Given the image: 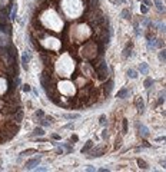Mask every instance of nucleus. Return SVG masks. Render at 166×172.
<instances>
[{"label": "nucleus", "mask_w": 166, "mask_h": 172, "mask_svg": "<svg viewBox=\"0 0 166 172\" xmlns=\"http://www.w3.org/2000/svg\"><path fill=\"white\" fill-rule=\"evenodd\" d=\"M40 159H42V156L40 155H37V156H34V158H32V159H29V161H26V169H33L36 165H37L39 162H40Z\"/></svg>", "instance_id": "1"}, {"label": "nucleus", "mask_w": 166, "mask_h": 172, "mask_svg": "<svg viewBox=\"0 0 166 172\" xmlns=\"http://www.w3.org/2000/svg\"><path fill=\"white\" fill-rule=\"evenodd\" d=\"M136 128H138V131H139V133H140V136H143V138H147L149 136V129H147L143 123H136Z\"/></svg>", "instance_id": "2"}, {"label": "nucleus", "mask_w": 166, "mask_h": 172, "mask_svg": "<svg viewBox=\"0 0 166 172\" xmlns=\"http://www.w3.org/2000/svg\"><path fill=\"white\" fill-rule=\"evenodd\" d=\"M103 152H105V148H96V149H93V151L90 152L89 158H99V156H102V155H103Z\"/></svg>", "instance_id": "3"}, {"label": "nucleus", "mask_w": 166, "mask_h": 172, "mask_svg": "<svg viewBox=\"0 0 166 172\" xmlns=\"http://www.w3.org/2000/svg\"><path fill=\"white\" fill-rule=\"evenodd\" d=\"M135 105H136L138 111H139L140 113H143V111H145V103H143V99H142L140 96H138V98L135 99Z\"/></svg>", "instance_id": "4"}, {"label": "nucleus", "mask_w": 166, "mask_h": 172, "mask_svg": "<svg viewBox=\"0 0 166 172\" xmlns=\"http://www.w3.org/2000/svg\"><path fill=\"white\" fill-rule=\"evenodd\" d=\"M139 70H140V75H147L149 73V66H147V63H145V62L139 63Z\"/></svg>", "instance_id": "5"}, {"label": "nucleus", "mask_w": 166, "mask_h": 172, "mask_svg": "<svg viewBox=\"0 0 166 172\" xmlns=\"http://www.w3.org/2000/svg\"><path fill=\"white\" fill-rule=\"evenodd\" d=\"M29 60H30V52H24L23 53V56H22V63H23V66L27 69V66H29Z\"/></svg>", "instance_id": "6"}, {"label": "nucleus", "mask_w": 166, "mask_h": 172, "mask_svg": "<svg viewBox=\"0 0 166 172\" xmlns=\"http://www.w3.org/2000/svg\"><path fill=\"white\" fill-rule=\"evenodd\" d=\"M112 89H113V80L110 79V80H107V83L105 85V95L107 96V95L110 93V90H112Z\"/></svg>", "instance_id": "7"}, {"label": "nucleus", "mask_w": 166, "mask_h": 172, "mask_svg": "<svg viewBox=\"0 0 166 172\" xmlns=\"http://www.w3.org/2000/svg\"><path fill=\"white\" fill-rule=\"evenodd\" d=\"M127 95H129V90H127L126 88H123V89H120V90L117 92V98H119V99H125Z\"/></svg>", "instance_id": "8"}, {"label": "nucleus", "mask_w": 166, "mask_h": 172, "mask_svg": "<svg viewBox=\"0 0 166 172\" xmlns=\"http://www.w3.org/2000/svg\"><path fill=\"white\" fill-rule=\"evenodd\" d=\"M93 145H95V143L92 142V141H87V142H86V145L82 148V153H86V152H87V151H89L92 146H93Z\"/></svg>", "instance_id": "9"}, {"label": "nucleus", "mask_w": 166, "mask_h": 172, "mask_svg": "<svg viewBox=\"0 0 166 172\" xmlns=\"http://www.w3.org/2000/svg\"><path fill=\"white\" fill-rule=\"evenodd\" d=\"M32 135H34V136H43L45 135V129L43 128H36Z\"/></svg>", "instance_id": "10"}, {"label": "nucleus", "mask_w": 166, "mask_h": 172, "mask_svg": "<svg viewBox=\"0 0 166 172\" xmlns=\"http://www.w3.org/2000/svg\"><path fill=\"white\" fill-rule=\"evenodd\" d=\"M126 73H127V76L130 78V79H136V78H138V72H136V70H133V69H127V72H126Z\"/></svg>", "instance_id": "11"}, {"label": "nucleus", "mask_w": 166, "mask_h": 172, "mask_svg": "<svg viewBox=\"0 0 166 172\" xmlns=\"http://www.w3.org/2000/svg\"><path fill=\"white\" fill-rule=\"evenodd\" d=\"M63 118L65 119H77V118H80V115L79 113H65Z\"/></svg>", "instance_id": "12"}, {"label": "nucleus", "mask_w": 166, "mask_h": 172, "mask_svg": "<svg viewBox=\"0 0 166 172\" xmlns=\"http://www.w3.org/2000/svg\"><path fill=\"white\" fill-rule=\"evenodd\" d=\"M143 85H145V88H146V89H149L150 86L153 85V79H150V78H147V79L145 80V83H143Z\"/></svg>", "instance_id": "13"}, {"label": "nucleus", "mask_w": 166, "mask_h": 172, "mask_svg": "<svg viewBox=\"0 0 166 172\" xmlns=\"http://www.w3.org/2000/svg\"><path fill=\"white\" fill-rule=\"evenodd\" d=\"M155 4H156V7H158L160 12L165 10V6H163V3H162V0H155Z\"/></svg>", "instance_id": "14"}, {"label": "nucleus", "mask_w": 166, "mask_h": 172, "mask_svg": "<svg viewBox=\"0 0 166 172\" xmlns=\"http://www.w3.org/2000/svg\"><path fill=\"white\" fill-rule=\"evenodd\" d=\"M138 165H139V168H142V169H147V164H146L143 159H138Z\"/></svg>", "instance_id": "15"}, {"label": "nucleus", "mask_w": 166, "mask_h": 172, "mask_svg": "<svg viewBox=\"0 0 166 172\" xmlns=\"http://www.w3.org/2000/svg\"><path fill=\"white\" fill-rule=\"evenodd\" d=\"M165 59H166V53H165V49H163V50L159 52V60H160L162 63H165Z\"/></svg>", "instance_id": "16"}, {"label": "nucleus", "mask_w": 166, "mask_h": 172, "mask_svg": "<svg viewBox=\"0 0 166 172\" xmlns=\"http://www.w3.org/2000/svg\"><path fill=\"white\" fill-rule=\"evenodd\" d=\"M122 16L125 17V19H130V12H129L127 9H125V10L122 12Z\"/></svg>", "instance_id": "17"}, {"label": "nucleus", "mask_w": 166, "mask_h": 172, "mask_svg": "<svg viewBox=\"0 0 166 172\" xmlns=\"http://www.w3.org/2000/svg\"><path fill=\"white\" fill-rule=\"evenodd\" d=\"M36 151L34 149H27V151H23L22 153H20V156H26V155H29V153H34Z\"/></svg>", "instance_id": "18"}, {"label": "nucleus", "mask_w": 166, "mask_h": 172, "mask_svg": "<svg viewBox=\"0 0 166 172\" xmlns=\"http://www.w3.org/2000/svg\"><path fill=\"white\" fill-rule=\"evenodd\" d=\"M62 146H63V148H66V151H67V152H73V146H70V145H67V143H62Z\"/></svg>", "instance_id": "19"}, {"label": "nucleus", "mask_w": 166, "mask_h": 172, "mask_svg": "<svg viewBox=\"0 0 166 172\" xmlns=\"http://www.w3.org/2000/svg\"><path fill=\"white\" fill-rule=\"evenodd\" d=\"M163 102H165V92H163V93H160V96H159V100H158V103H159V105H162Z\"/></svg>", "instance_id": "20"}, {"label": "nucleus", "mask_w": 166, "mask_h": 172, "mask_svg": "<svg viewBox=\"0 0 166 172\" xmlns=\"http://www.w3.org/2000/svg\"><path fill=\"white\" fill-rule=\"evenodd\" d=\"M16 13H17V6H16V3H14V9H13V12H12V19H16Z\"/></svg>", "instance_id": "21"}, {"label": "nucleus", "mask_w": 166, "mask_h": 172, "mask_svg": "<svg viewBox=\"0 0 166 172\" xmlns=\"http://www.w3.org/2000/svg\"><path fill=\"white\" fill-rule=\"evenodd\" d=\"M126 132H127V120L125 119L123 120V133H126Z\"/></svg>", "instance_id": "22"}, {"label": "nucleus", "mask_w": 166, "mask_h": 172, "mask_svg": "<svg viewBox=\"0 0 166 172\" xmlns=\"http://www.w3.org/2000/svg\"><path fill=\"white\" fill-rule=\"evenodd\" d=\"M99 122H100V125H105V123H106V116H105V115L100 116V120H99Z\"/></svg>", "instance_id": "23"}, {"label": "nucleus", "mask_w": 166, "mask_h": 172, "mask_svg": "<svg viewBox=\"0 0 166 172\" xmlns=\"http://www.w3.org/2000/svg\"><path fill=\"white\" fill-rule=\"evenodd\" d=\"M34 171H39V172H45V171H47V168H45V166H37Z\"/></svg>", "instance_id": "24"}, {"label": "nucleus", "mask_w": 166, "mask_h": 172, "mask_svg": "<svg viewBox=\"0 0 166 172\" xmlns=\"http://www.w3.org/2000/svg\"><path fill=\"white\" fill-rule=\"evenodd\" d=\"M45 113H43V111L42 109H39V111H36V116H39V118H42Z\"/></svg>", "instance_id": "25"}, {"label": "nucleus", "mask_w": 166, "mask_h": 172, "mask_svg": "<svg viewBox=\"0 0 166 172\" xmlns=\"http://www.w3.org/2000/svg\"><path fill=\"white\" fill-rule=\"evenodd\" d=\"M140 12H142V13H147V7H146L145 4H142V6H140Z\"/></svg>", "instance_id": "26"}, {"label": "nucleus", "mask_w": 166, "mask_h": 172, "mask_svg": "<svg viewBox=\"0 0 166 172\" xmlns=\"http://www.w3.org/2000/svg\"><path fill=\"white\" fill-rule=\"evenodd\" d=\"M86 171H96V168H95L93 165H87V166H86Z\"/></svg>", "instance_id": "27"}, {"label": "nucleus", "mask_w": 166, "mask_h": 172, "mask_svg": "<svg viewBox=\"0 0 166 172\" xmlns=\"http://www.w3.org/2000/svg\"><path fill=\"white\" fill-rule=\"evenodd\" d=\"M23 90H24V92H30V86H29V85H24V86H23Z\"/></svg>", "instance_id": "28"}, {"label": "nucleus", "mask_w": 166, "mask_h": 172, "mask_svg": "<svg viewBox=\"0 0 166 172\" xmlns=\"http://www.w3.org/2000/svg\"><path fill=\"white\" fill-rule=\"evenodd\" d=\"M145 2V6H152V3H150V0H143Z\"/></svg>", "instance_id": "29"}, {"label": "nucleus", "mask_w": 166, "mask_h": 172, "mask_svg": "<svg viewBox=\"0 0 166 172\" xmlns=\"http://www.w3.org/2000/svg\"><path fill=\"white\" fill-rule=\"evenodd\" d=\"M160 141H165V136H160V138H156V142H160Z\"/></svg>", "instance_id": "30"}, {"label": "nucleus", "mask_w": 166, "mask_h": 172, "mask_svg": "<svg viewBox=\"0 0 166 172\" xmlns=\"http://www.w3.org/2000/svg\"><path fill=\"white\" fill-rule=\"evenodd\" d=\"M102 136H103V138H107V131H106V129L103 131V133H102Z\"/></svg>", "instance_id": "31"}, {"label": "nucleus", "mask_w": 166, "mask_h": 172, "mask_svg": "<svg viewBox=\"0 0 166 172\" xmlns=\"http://www.w3.org/2000/svg\"><path fill=\"white\" fill-rule=\"evenodd\" d=\"M53 139H60V136H59L57 133H54V135H53Z\"/></svg>", "instance_id": "32"}, {"label": "nucleus", "mask_w": 166, "mask_h": 172, "mask_svg": "<svg viewBox=\"0 0 166 172\" xmlns=\"http://www.w3.org/2000/svg\"><path fill=\"white\" fill-rule=\"evenodd\" d=\"M40 122H42V125H43V126H47V125H49V122H45V120H43V119L40 120Z\"/></svg>", "instance_id": "33"}, {"label": "nucleus", "mask_w": 166, "mask_h": 172, "mask_svg": "<svg viewBox=\"0 0 166 172\" xmlns=\"http://www.w3.org/2000/svg\"><path fill=\"white\" fill-rule=\"evenodd\" d=\"M99 171H100V172H107V171H109V169H107V168H100V169H99Z\"/></svg>", "instance_id": "34"}]
</instances>
